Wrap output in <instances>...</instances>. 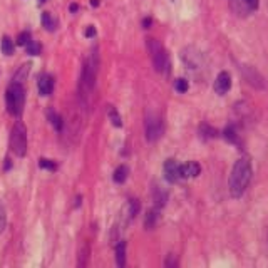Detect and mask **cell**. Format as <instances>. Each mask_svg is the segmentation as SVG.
<instances>
[{
    "instance_id": "3",
    "label": "cell",
    "mask_w": 268,
    "mask_h": 268,
    "mask_svg": "<svg viewBox=\"0 0 268 268\" xmlns=\"http://www.w3.org/2000/svg\"><path fill=\"white\" fill-rule=\"evenodd\" d=\"M5 104H7L9 114H12L14 118H19L22 114L25 104V89L22 84L12 81V84L5 91Z\"/></svg>"
},
{
    "instance_id": "11",
    "label": "cell",
    "mask_w": 268,
    "mask_h": 268,
    "mask_svg": "<svg viewBox=\"0 0 268 268\" xmlns=\"http://www.w3.org/2000/svg\"><path fill=\"white\" fill-rule=\"evenodd\" d=\"M47 119H49V123L54 126V129L57 133H62V129H64V121H62V116L57 114L54 109H49L47 111Z\"/></svg>"
},
{
    "instance_id": "23",
    "label": "cell",
    "mask_w": 268,
    "mask_h": 268,
    "mask_svg": "<svg viewBox=\"0 0 268 268\" xmlns=\"http://www.w3.org/2000/svg\"><path fill=\"white\" fill-rule=\"evenodd\" d=\"M39 166L42 170H49V171H56L57 170V165L52 159H45V157H40L39 159Z\"/></svg>"
},
{
    "instance_id": "22",
    "label": "cell",
    "mask_w": 268,
    "mask_h": 268,
    "mask_svg": "<svg viewBox=\"0 0 268 268\" xmlns=\"http://www.w3.org/2000/svg\"><path fill=\"white\" fill-rule=\"evenodd\" d=\"M225 138H227V141H230V143H235V144H240V139H238V134H236V131L233 126H230V128L225 129Z\"/></svg>"
},
{
    "instance_id": "12",
    "label": "cell",
    "mask_w": 268,
    "mask_h": 268,
    "mask_svg": "<svg viewBox=\"0 0 268 268\" xmlns=\"http://www.w3.org/2000/svg\"><path fill=\"white\" fill-rule=\"evenodd\" d=\"M42 25H44V29L47 30V32H54V30L57 29V20L52 17L50 12H44L42 14Z\"/></svg>"
},
{
    "instance_id": "14",
    "label": "cell",
    "mask_w": 268,
    "mask_h": 268,
    "mask_svg": "<svg viewBox=\"0 0 268 268\" xmlns=\"http://www.w3.org/2000/svg\"><path fill=\"white\" fill-rule=\"evenodd\" d=\"M29 72H30V64H29V62H25V64H22L17 69V72H15V76H14L12 81L14 82H19V84H24V81L29 76Z\"/></svg>"
},
{
    "instance_id": "10",
    "label": "cell",
    "mask_w": 268,
    "mask_h": 268,
    "mask_svg": "<svg viewBox=\"0 0 268 268\" xmlns=\"http://www.w3.org/2000/svg\"><path fill=\"white\" fill-rule=\"evenodd\" d=\"M199 173H201V168H199L198 163H194V161L186 163V165H180L181 178H196Z\"/></svg>"
},
{
    "instance_id": "1",
    "label": "cell",
    "mask_w": 268,
    "mask_h": 268,
    "mask_svg": "<svg viewBox=\"0 0 268 268\" xmlns=\"http://www.w3.org/2000/svg\"><path fill=\"white\" fill-rule=\"evenodd\" d=\"M251 175H253V170H251V161L250 157H240L238 161L235 163L233 170H231L230 175V181H228V188H230V194L233 198H241L243 193L248 188L250 181H251Z\"/></svg>"
},
{
    "instance_id": "16",
    "label": "cell",
    "mask_w": 268,
    "mask_h": 268,
    "mask_svg": "<svg viewBox=\"0 0 268 268\" xmlns=\"http://www.w3.org/2000/svg\"><path fill=\"white\" fill-rule=\"evenodd\" d=\"M0 47H2L4 56H12V54H14V50H15L14 40L10 39L9 35H4V37H2V44H0Z\"/></svg>"
},
{
    "instance_id": "28",
    "label": "cell",
    "mask_w": 268,
    "mask_h": 268,
    "mask_svg": "<svg viewBox=\"0 0 268 268\" xmlns=\"http://www.w3.org/2000/svg\"><path fill=\"white\" fill-rule=\"evenodd\" d=\"M243 4H245V7L248 9V12H253V10L258 9L260 0H243Z\"/></svg>"
},
{
    "instance_id": "17",
    "label": "cell",
    "mask_w": 268,
    "mask_h": 268,
    "mask_svg": "<svg viewBox=\"0 0 268 268\" xmlns=\"http://www.w3.org/2000/svg\"><path fill=\"white\" fill-rule=\"evenodd\" d=\"M159 209L154 208V209H151V211H148V215H146V220H144V227L151 230V228H154V225L157 222V217H159Z\"/></svg>"
},
{
    "instance_id": "15",
    "label": "cell",
    "mask_w": 268,
    "mask_h": 268,
    "mask_svg": "<svg viewBox=\"0 0 268 268\" xmlns=\"http://www.w3.org/2000/svg\"><path fill=\"white\" fill-rule=\"evenodd\" d=\"M128 173H129L128 166H124V165L118 166V168H116V171H114V175H113L114 181L119 183V185H121V183H124L126 180H128Z\"/></svg>"
},
{
    "instance_id": "31",
    "label": "cell",
    "mask_w": 268,
    "mask_h": 268,
    "mask_svg": "<svg viewBox=\"0 0 268 268\" xmlns=\"http://www.w3.org/2000/svg\"><path fill=\"white\" fill-rule=\"evenodd\" d=\"M10 166H12V163H10V157H7V159H5V166H4V171H7V170H10Z\"/></svg>"
},
{
    "instance_id": "20",
    "label": "cell",
    "mask_w": 268,
    "mask_h": 268,
    "mask_svg": "<svg viewBox=\"0 0 268 268\" xmlns=\"http://www.w3.org/2000/svg\"><path fill=\"white\" fill-rule=\"evenodd\" d=\"M199 134H201L203 139H209V138H217V129L209 128L208 124H203L201 128H199Z\"/></svg>"
},
{
    "instance_id": "9",
    "label": "cell",
    "mask_w": 268,
    "mask_h": 268,
    "mask_svg": "<svg viewBox=\"0 0 268 268\" xmlns=\"http://www.w3.org/2000/svg\"><path fill=\"white\" fill-rule=\"evenodd\" d=\"M37 87H39L40 96H50L52 91H54V77L49 74H42L39 77Z\"/></svg>"
},
{
    "instance_id": "29",
    "label": "cell",
    "mask_w": 268,
    "mask_h": 268,
    "mask_svg": "<svg viewBox=\"0 0 268 268\" xmlns=\"http://www.w3.org/2000/svg\"><path fill=\"white\" fill-rule=\"evenodd\" d=\"M96 35V29H94V25H89L86 29V37H94Z\"/></svg>"
},
{
    "instance_id": "4",
    "label": "cell",
    "mask_w": 268,
    "mask_h": 268,
    "mask_svg": "<svg viewBox=\"0 0 268 268\" xmlns=\"http://www.w3.org/2000/svg\"><path fill=\"white\" fill-rule=\"evenodd\" d=\"M10 149L15 156L22 157L27 153V128L22 121H17L10 133Z\"/></svg>"
},
{
    "instance_id": "7",
    "label": "cell",
    "mask_w": 268,
    "mask_h": 268,
    "mask_svg": "<svg viewBox=\"0 0 268 268\" xmlns=\"http://www.w3.org/2000/svg\"><path fill=\"white\" fill-rule=\"evenodd\" d=\"M163 173H165V180L168 183H176L181 178L180 175V165L175 159H166L165 166H163Z\"/></svg>"
},
{
    "instance_id": "5",
    "label": "cell",
    "mask_w": 268,
    "mask_h": 268,
    "mask_svg": "<svg viewBox=\"0 0 268 268\" xmlns=\"http://www.w3.org/2000/svg\"><path fill=\"white\" fill-rule=\"evenodd\" d=\"M148 49L156 72H161V74L166 72L168 67H170V61H168V54L165 47L161 45V42L156 39H148Z\"/></svg>"
},
{
    "instance_id": "8",
    "label": "cell",
    "mask_w": 268,
    "mask_h": 268,
    "mask_svg": "<svg viewBox=\"0 0 268 268\" xmlns=\"http://www.w3.org/2000/svg\"><path fill=\"white\" fill-rule=\"evenodd\" d=\"M215 92L220 94V96H223V94H227L231 87V77L228 72H220L217 76V81H215Z\"/></svg>"
},
{
    "instance_id": "18",
    "label": "cell",
    "mask_w": 268,
    "mask_h": 268,
    "mask_svg": "<svg viewBox=\"0 0 268 268\" xmlns=\"http://www.w3.org/2000/svg\"><path fill=\"white\" fill-rule=\"evenodd\" d=\"M87 258H89V243L86 241L82 246H81V250H79V261H77V265L79 266H86L87 265Z\"/></svg>"
},
{
    "instance_id": "27",
    "label": "cell",
    "mask_w": 268,
    "mask_h": 268,
    "mask_svg": "<svg viewBox=\"0 0 268 268\" xmlns=\"http://www.w3.org/2000/svg\"><path fill=\"white\" fill-rule=\"evenodd\" d=\"M175 89L178 92H186L188 91V81L186 79H178L175 82Z\"/></svg>"
},
{
    "instance_id": "19",
    "label": "cell",
    "mask_w": 268,
    "mask_h": 268,
    "mask_svg": "<svg viewBox=\"0 0 268 268\" xmlns=\"http://www.w3.org/2000/svg\"><path fill=\"white\" fill-rule=\"evenodd\" d=\"M108 116H109V119H111V123L116 126V128H121V126H123V119H121V116H119L118 111H116L114 106H108Z\"/></svg>"
},
{
    "instance_id": "6",
    "label": "cell",
    "mask_w": 268,
    "mask_h": 268,
    "mask_svg": "<svg viewBox=\"0 0 268 268\" xmlns=\"http://www.w3.org/2000/svg\"><path fill=\"white\" fill-rule=\"evenodd\" d=\"M144 129H146V139L149 143H154L163 136L165 133V124H163L161 116L157 113L149 111L146 114V121H144Z\"/></svg>"
},
{
    "instance_id": "24",
    "label": "cell",
    "mask_w": 268,
    "mask_h": 268,
    "mask_svg": "<svg viewBox=\"0 0 268 268\" xmlns=\"http://www.w3.org/2000/svg\"><path fill=\"white\" fill-rule=\"evenodd\" d=\"M30 40H32V35H30V32H27V30H24V32H20V34H19V37H17V45L25 47Z\"/></svg>"
},
{
    "instance_id": "25",
    "label": "cell",
    "mask_w": 268,
    "mask_h": 268,
    "mask_svg": "<svg viewBox=\"0 0 268 268\" xmlns=\"http://www.w3.org/2000/svg\"><path fill=\"white\" fill-rule=\"evenodd\" d=\"M128 206H129V218H134L139 211V201L138 199H129Z\"/></svg>"
},
{
    "instance_id": "33",
    "label": "cell",
    "mask_w": 268,
    "mask_h": 268,
    "mask_svg": "<svg viewBox=\"0 0 268 268\" xmlns=\"http://www.w3.org/2000/svg\"><path fill=\"white\" fill-rule=\"evenodd\" d=\"M91 5L92 7H99V0H91Z\"/></svg>"
},
{
    "instance_id": "32",
    "label": "cell",
    "mask_w": 268,
    "mask_h": 268,
    "mask_svg": "<svg viewBox=\"0 0 268 268\" xmlns=\"http://www.w3.org/2000/svg\"><path fill=\"white\" fill-rule=\"evenodd\" d=\"M77 9H79V5H77V4H71V7H69L71 12H77Z\"/></svg>"
},
{
    "instance_id": "30",
    "label": "cell",
    "mask_w": 268,
    "mask_h": 268,
    "mask_svg": "<svg viewBox=\"0 0 268 268\" xmlns=\"http://www.w3.org/2000/svg\"><path fill=\"white\" fill-rule=\"evenodd\" d=\"M151 24H153V20H151L149 17L143 20V27H144V29H149V25H151Z\"/></svg>"
},
{
    "instance_id": "34",
    "label": "cell",
    "mask_w": 268,
    "mask_h": 268,
    "mask_svg": "<svg viewBox=\"0 0 268 268\" xmlns=\"http://www.w3.org/2000/svg\"><path fill=\"white\" fill-rule=\"evenodd\" d=\"M39 2H40V4H44V2H47V0H39Z\"/></svg>"
},
{
    "instance_id": "26",
    "label": "cell",
    "mask_w": 268,
    "mask_h": 268,
    "mask_svg": "<svg viewBox=\"0 0 268 268\" xmlns=\"http://www.w3.org/2000/svg\"><path fill=\"white\" fill-rule=\"evenodd\" d=\"M5 227H7V215H5V208L4 204L0 203V233L5 230Z\"/></svg>"
},
{
    "instance_id": "2",
    "label": "cell",
    "mask_w": 268,
    "mask_h": 268,
    "mask_svg": "<svg viewBox=\"0 0 268 268\" xmlns=\"http://www.w3.org/2000/svg\"><path fill=\"white\" fill-rule=\"evenodd\" d=\"M97 64H99V62H97L96 54H91L82 64L81 81H79V97H81V104H82V106H86V108L91 106L94 87H96Z\"/></svg>"
},
{
    "instance_id": "21",
    "label": "cell",
    "mask_w": 268,
    "mask_h": 268,
    "mask_svg": "<svg viewBox=\"0 0 268 268\" xmlns=\"http://www.w3.org/2000/svg\"><path fill=\"white\" fill-rule=\"evenodd\" d=\"M25 49H27V54L29 56H40V50H42V45L39 42L35 40H30L27 45H25Z\"/></svg>"
},
{
    "instance_id": "13",
    "label": "cell",
    "mask_w": 268,
    "mask_h": 268,
    "mask_svg": "<svg viewBox=\"0 0 268 268\" xmlns=\"http://www.w3.org/2000/svg\"><path fill=\"white\" fill-rule=\"evenodd\" d=\"M116 263L118 266H124L126 265V241L121 240L118 245H116Z\"/></svg>"
}]
</instances>
